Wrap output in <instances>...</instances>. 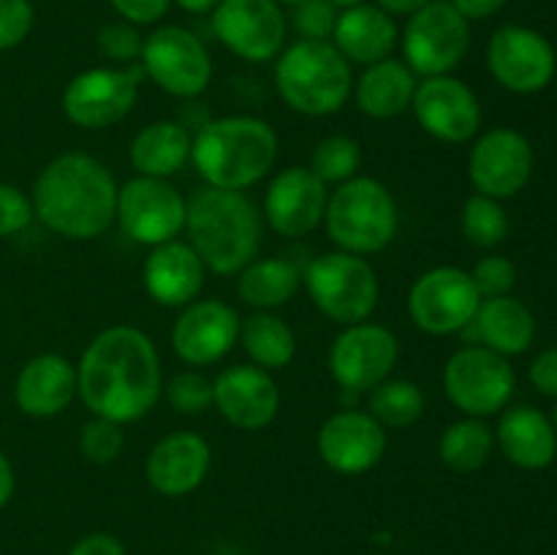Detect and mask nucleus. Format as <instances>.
Listing matches in <instances>:
<instances>
[{
  "label": "nucleus",
  "instance_id": "obj_1",
  "mask_svg": "<svg viewBox=\"0 0 557 555\" xmlns=\"http://www.w3.org/2000/svg\"><path fill=\"white\" fill-rule=\"evenodd\" d=\"M161 359L145 332L112 326L82 354L76 390L96 417L136 422L161 397Z\"/></svg>",
  "mask_w": 557,
  "mask_h": 555
},
{
  "label": "nucleus",
  "instance_id": "obj_2",
  "mask_svg": "<svg viewBox=\"0 0 557 555\" xmlns=\"http://www.w3.org/2000/svg\"><path fill=\"white\" fill-rule=\"evenodd\" d=\"M33 212L60 237L92 239L117 218V185L101 161L65 152L38 174Z\"/></svg>",
  "mask_w": 557,
  "mask_h": 555
},
{
  "label": "nucleus",
  "instance_id": "obj_3",
  "mask_svg": "<svg viewBox=\"0 0 557 555\" xmlns=\"http://www.w3.org/2000/svg\"><path fill=\"white\" fill-rule=\"evenodd\" d=\"M190 248L218 275H234L253 261L261 243V218L243 190L201 188L185 210Z\"/></svg>",
  "mask_w": 557,
  "mask_h": 555
},
{
  "label": "nucleus",
  "instance_id": "obj_4",
  "mask_svg": "<svg viewBox=\"0 0 557 555\" xmlns=\"http://www.w3.org/2000/svg\"><path fill=\"white\" fill-rule=\"evenodd\" d=\"M190 158L210 188L243 190L272 169L277 136L259 118H218L201 125Z\"/></svg>",
  "mask_w": 557,
  "mask_h": 555
},
{
  "label": "nucleus",
  "instance_id": "obj_5",
  "mask_svg": "<svg viewBox=\"0 0 557 555\" xmlns=\"http://www.w3.org/2000/svg\"><path fill=\"white\" fill-rule=\"evenodd\" d=\"M277 92L297 112L321 118L346 103L351 69L330 41H297L283 52L275 69Z\"/></svg>",
  "mask_w": 557,
  "mask_h": 555
},
{
  "label": "nucleus",
  "instance_id": "obj_6",
  "mask_svg": "<svg viewBox=\"0 0 557 555\" xmlns=\"http://www.w3.org/2000/svg\"><path fill=\"white\" fill-rule=\"evenodd\" d=\"M326 232L346 254H375L397 232V207L373 177H351L326 201Z\"/></svg>",
  "mask_w": 557,
  "mask_h": 555
},
{
  "label": "nucleus",
  "instance_id": "obj_7",
  "mask_svg": "<svg viewBox=\"0 0 557 555\" xmlns=\"http://www.w3.org/2000/svg\"><path fill=\"white\" fill-rule=\"evenodd\" d=\"M305 283L315 308L348 326L368 319L379 303V278L373 267L362 256L346 250L319 256L308 267Z\"/></svg>",
  "mask_w": 557,
  "mask_h": 555
},
{
  "label": "nucleus",
  "instance_id": "obj_8",
  "mask_svg": "<svg viewBox=\"0 0 557 555\" xmlns=\"http://www.w3.org/2000/svg\"><path fill=\"white\" fill-rule=\"evenodd\" d=\"M471 47V27L451 0H433L411 14L403 36L408 69L413 74L444 76L466 58Z\"/></svg>",
  "mask_w": 557,
  "mask_h": 555
},
{
  "label": "nucleus",
  "instance_id": "obj_9",
  "mask_svg": "<svg viewBox=\"0 0 557 555\" xmlns=\"http://www.w3.org/2000/svg\"><path fill=\"white\" fill-rule=\"evenodd\" d=\"M444 390L460 411L490 417L509 403L515 370L504 354L487 346H468L446 362Z\"/></svg>",
  "mask_w": 557,
  "mask_h": 555
},
{
  "label": "nucleus",
  "instance_id": "obj_10",
  "mask_svg": "<svg viewBox=\"0 0 557 555\" xmlns=\"http://www.w3.org/2000/svg\"><path fill=\"white\" fill-rule=\"evenodd\" d=\"M141 65L161 90L180 98H194L212 79V60L205 44L177 25L158 27L141 47Z\"/></svg>",
  "mask_w": 557,
  "mask_h": 555
},
{
  "label": "nucleus",
  "instance_id": "obj_11",
  "mask_svg": "<svg viewBox=\"0 0 557 555\" xmlns=\"http://www.w3.org/2000/svg\"><path fill=\"white\" fill-rule=\"evenodd\" d=\"M482 297L471 281V272L457 267H435L424 272L411 288L408 310L419 330L430 335H449L471 324Z\"/></svg>",
  "mask_w": 557,
  "mask_h": 555
},
{
  "label": "nucleus",
  "instance_id": "obj_12",
  "mask_svg": "<svg viewBox=\"0 0 557 555\" xmlns=\"http://www.w3.org/2000/svg\"><path fill=\"white\" fill-rule=\"evenodd\" d=\"M141 69H90L76 74L63 92L65 118L79 128H109L134 109Z\"/></svg>",
  "mask_w": 557,
  "mask_h": 555
},
{
  "label": "nucleus",
  "instance_id": "obj_13",
  "mask_svg": "<svg viewBox=\"0 0 557 555\" xmlns=\"http://www.w3.org/2000/svg\"><path fill=\"white\" fill-rule=\"evenodd\" d=\"M212 33L237 58L264 63L286 38V16L277 0H221L212 9Z\"/></svg>",
  "mask_w": 557,
  "mask_h": 555
},
{
  "label": "nucleus",
  "instance_id": "obj_14",
  "mask_svg": "<svg viewBox=\"0 0 557 555\" xmlns=\"http://www.w3.org/2000/svg\"><path fill=\"white\" fill-rule=\"evenodd\" d=\"M185 210L180 190L161 177H136L117 190L120 226L136 243H172L185 226Z\"/></svg>",
  "mask_w": 557,
  "mask_h": 555
},
{
  "label": "nucleus",
  "instance_id": "obj_15",
  "mask_svg": "<svg viewBox=\"0 0 557 555\" xmlns=\"http://www.w3.org/2000/svg\"><path fill=\"white\" fill-rule=\"evenodd\" d=\"M490 74L511 92H539L553 82L555 49L542 33L522 25H504L493 33L487 47Z\"/></svg>",
  "mask_w": 557,
  "mask_h": 555
},
{
  "label": "nucleus",
  "instance_id": "obj_16",
  "mask_svg": "<svg viewBox=\"0 0 557 555\" xmlns=\"http://www.w3.org/2000/svg\"><path fill=\"white\" fill-rule=\"evenodd\" d=\"M397 362V337L379 324H351L330 351V370L346 392H368Z\"/></svg>",
  "mask_w": 557,
  "mask_h": 555
},
{
  "label": "nucleus",
  "instance_id": "obj_17",
  "mask_svg": "<svg viewBox=\"0 0 557 555\" xmlns=\"http://www.w3.org/2000/svg\"><path fill=\"white\" fill-rule=\"evenodd\" d=\"M533 172L531 141L511 128H495L476 141L471 152V183L490 199L520 194Z\"/></svg>",
  "mask_w": 557,
  "mask_h": 555
},
{
  "label": "nucleus",
  "instance_id": "obj_18",
  "mask_svg": "<svg viewBox=\"0 0 557 555\" xmlns=\"http://www.w3.org/2000/svg\"><path fill=\"white\" fill-rule=\"evenodd\" d=\"M419 125L441 141H468L479 131L482 109L471 87L451 76H428L411 101Z\"/></svg>",
  "mask_w": 557,
  "mask_h": 555
},
{
  "label": "nucleus",
  "instance_id": "obj_19",
  "mask_svg": "<svg viewBox=\"0 0 557 555\" xmlns=\"http://www.w3.org/2000/svg\"><path fill=\"white\" fill-rule=\"evenodd\" d=\"M319 452L332 471L357 477L384 457L386 430L370 414L341 411L321 428Z\"/></svg>",
  "mask_w": 557,
  "mask_h": 555
},
{
  "label": "nucleus",
  "instance_id": "obj_20",
  "mask_svg": "<svg viewBox=\"0 0 557 555\" xmlns=\"http://www.w3.org/2000/svg\"><path fill=\"white\" fill-rule=\"evenodd\" d=\"M212 403L239 430H261L277 417L281 392L275 381L253 365H234L212 384Z\"/></svg>",
  "mask_w": 557,
  "mask_h": 555
},
{
  "label": "nucleus",
  "instance_id": "obj_21",
  "mask_svg": "<svg viewBox=\"0 0 557 555\" xmlns=\"http://www.w3.org/2000/svg\"><path fill=\"white\" fill-rule=\"evenodd\" d=\"M267 221L283 237H305L326 212V188L310 169L292 166L272 180L267 190Z\"/></svg>",
  "mask_w": 557,
  "mask_h": 555
},
{
  "label": "nucleus",
  "instance_id": "obj_22",
  "mask_svg": "<svg viewBox=\"0 0 557 555\" xmlns=\"http://www.w3.org/2000/svg\"><path fill=\"white\" fill-rule=\"evenodd\" d=\"M239 335V319L234 308L221 299H201L185 308L174 324V351L188 365L218 362L232 351Z\"/></svg>",
  "mask_w": 557,
  "mask_h": 555
},
{
  "label": "nucleus",
  "instance_id": "obj_23",
  "mask_svg": "<svg viewBox=\"0 0 557 555\" xmlns=\"http://www.w3.org/2000/svg\"><path fill=\"white\" fill-rule=\"evenodd\" d=\"M210 446L196 433H172L152 446L147 457V479L163 495L190 493L210 471Z\"/></svg>",
  "mask_w": 557,
  "mask_h": 555
},
{
  "label": "nucleus",
  "instance_id": "obj_24",
  "mask_svg": "<svg viewBox=\"0 0 557 555\" xmlns=\"http://www.w3.org/2000/svg\"><path fill=\"white\" fill-rule=\"evenodd\" d=\"M76 392V370L60 354H41L33 357L16 375L14 397L16 406L27 417H54L69 408Z\"/></svg>",
  "mask_w": 557,
  "mask_h": 555
},
{
  "label": "nucleus",
  "instance_id": "obj_25",
  "mask_svg": "<svg viewBox=\"0 0 557 555\" xmlns=\"http://www.w3.org/2000/svg\"><path fill=\"white\" fill-rule=\"evenodd\" d=\"M205 283V264L199 254L185 243L156 245L145 264V286L156 303L177 308L188 305Z\"/></svg>",
  "mask_w": 557,
  "mask_h": 555
},
{
  "label": "nucleus",
  "instance_id": "obj_26",
  "mask_svg": "<svg viewBox=\"0 0 557 555\" xmlns=\"http://www.w3.org/2000/svg\"><path fill=\"white\" fill-rule=\"evenodd\" d=\"M332 38H335V49L346 60L373 65L379 60H386V54L395 49L397 25L384 9L362 3L337 16Z\"/></svg>",
  "mask_w": 557,
  "mask_h": 555
},
{
  "label": "nucleus",
  "instance_id": "obj_27",
  "mask_svg": "<svg viewBox=\"0 0 557 555\" xmlns=\"http://www.w3.org/2000/svg\"><path fill=\"white\" fill-rule=\"evenodd\" d=\"M498 444L515 466L539 471L547 468L557 455V433L539 408L517 406L500 417Z\"/></svg>",
  "mask_w": 557,
  "mask_h": 555
},
{
  "label": "nucleus",
  "instance_id": "obj_28",
  "mask_svg": "<svg viewBox=\"0 0 557 555\" xmlns=\"http://www.w3.org/2000/svg\"><path fill=\"white\" fill-rule=\"evenodd\" d=\"M479 343H484L493 351L504 354H522L531 348L533 335H536V321L533 313L515 297H490L479 305L473 316Z\"/></svg>",
  "mask_w": 557,
  "mask_h": 555
},
{
  "label": "nucleus",
  "instance_id": "obj_29",
  "mask_svg": "<svg viewBox=\"0 0 557 555\" xmlns=\"http://www.w3.org/2000/svg\"><path fill=\"white\" fill-rule=\"evenodd\" d=\"M417 79L403 60H379L357 82V103L370 118H395L413 101Z\"/></svg>",
  "mask_w": 557,
  "mask_h": 555
},
{
  "label": "nucleus",
  "instance_id": "obj_30",
  "mask_svg": "<svg viewBox=\"0 0 557 555\" xmlns=\"http://www.w3.org/2000/svg\"><path fill=\"white\" fill-rule=\"evenodd\" d=\"M190 134L180 123H152L131 141V163L141 177H161L180 172L190 158Z\"/></svg>",
  "mask_w": 557,
  "mask_h": 555
},
{
  "label": "nucleus",
  "instance_id": "obj_31",
  "mask_svg": "<svg viewBox=\"0 0 557 555\" xmlns=\"http://www.w3.org/2000/svg\"><path fill=\"white\" fill-rule=\"evenodd\" d=\"M299 288L297 264L286 259L253 261L239 275V297L253 308H277Z\"/></svg>",
  "mask_w": 557,
  "mask_h": 555
},
{
  "label": "nucleus",
  "instance_id": "obj_32",
  "mask_svg": "<svg viewBox=\"0 0 557 555\" xmlns=\"http://www.w3.org/2000/svg\"><path fill=\"white\" fill-rule=\"evenodd\" d=\"M243 346L261 368H286L297 354V337L277 316L253 313L243 324Z\"/></svg>",
  "mask_w": 557,
  "mask_h": 555
},
{
  "label": "nucleus",
  "instance_id": "obj_33",
  "mask_svg": "<svg viewBox=\"0 0 557 555\" xmlns=\"http://www.w3.org/2000/svg\"><path fill=\"white\" fill-rule=\"evenodd\" d=\"M495 435L490 424L482 419L471 417L462 422L449 424L441 435V460L460 473H473L487 462L490 452H493Z\"/></svg>",
  "mask_w": 557,
  "mask_h": 555
},
{
  "label": "nucleus",
  "instance_id": "obj_34",
  "mask_svg": "<svg viewBox=\"0 0 557 555\" xmlns=\"http://www.w3.org/2000/svg\"><path fill=\"white\" fill-rule=\"evenodd\" d=\"M424 411V395L413 381H381L370 390V414L386 428H406Z\"/></svg>",
  "mask_w": 557,
  "mask_h": 555
},
{
  "label": "nucleus",
  "instance_id": "obj_35",
  "mask_svg": "<svg viewBox=\"0 0 557 555\" xmlns=\"http://www.w3.org/2000/svg\"><path fill=\"white\" fill-rule=\"evenodd\" d=\"M462 232L479 248H493V245L504 243L509 234V218L498 199L476 194L462 207Z\"/></svg>",
  "mask_w": 557,
  "mask_h": 555
},
{
  "label": "nucleus",
  "instance_id": "obj_36",
  "mask_svg": "<svg viewBox=\"0 0 557 555\" xmlns=\"http://www.w3.org/2000/svg\"><path fill=\"white\" fill-rule=\"evenodd\" d=\"M359 163H362V150H359L357 141L348 139V136H326L313 150L310 172L321 183H346L357 174Z\"/></svg>",
  "mask_w": 557,
  "mask_h": 555
},
{
  "label": "nucleus",
  "instance_id": "obj_37",
  "mask_svg": "<svg viewBox=\"0 0 557 555\" xmlns=\"http://www.w3.org/2000/svg\"><path fill=\"white\" fill-rule=\"evenodd\" d=\"M123 430H120V424L112 422V419L96 417L92 422H87L85 428H82L79 449L90 462H112L114 457H120V452H123Z\"/></svg>",
  "mask_w": 557,
  "mask_h": 555
},
{
  "label": "nucleus",
  "instance_id": "obj_38",
  "mask_svg": "<svg viewBox=\"0 0 557 555\" xmlns=\"http://www.w3.org/2000/svg\"><path fill=\"white\" fill-rule=\"evenodd\" d=\"M169 403L180 414H201L212 403V381L194 370L177 373L169 381Z\"/></svg>",
  "mask_w": 557,
  "mask_h": 555
},
{
  "label": "nucleus",
  "instance_id": "obj_39",
  "mask_svg": "<svg viewBox=\"0 0 557 555\" xmlns=\"http://www.w3.org/2000/svg\"><path fill=\"white\" fill-rule=\"evenodd\" d=\"M141 47H145V38L139 36L136 25L125 20L109 22L98 33V52L114 63H134L136 58H141Z\"/></svg>",
  "mask_w": 557,
  "mask_h": 555
},
{
  "label": "nucleus",
  "instance_id": "obj_40",
  "mask_svg": "<svg viewBox=\"0 0 557 555\" xmlns=\"http://www.w3.org/2000/svg\"><path fill=\"white\" fill-rule=\"evenodd\" d=\"M479 297H506L517 283V267L504 256H487L471 272Z\"/></svg>",
  "mask_w": 557,
  "mask_h": 555
},
{
  "label": "nucleus",
  "instance_id": "obj_41",
  "mask_svg": "<svg viewBox=\"0 0 557 555\" xmlns=\"http://www.w3.org/2000/svg\"><path fill=\"white\" fill-rule=\"evenodd\" d=\"M337 16L341 14L330 0H305L294 9V27L308 41H326L335 33Z\"/></svg>",
  "mask_w": 557,
  "mask_h": 555
},
{
  "label": "nucleus",
  "instance_id": "obj_42",
  "mask_svg": "<svg viewBox=\"0 0 557 555\" xmlns=\"http://www.w3.org/2000/svg\"><path fill=\"white\" fill-rule=\"evenodd\" d=\"M33 20L30 0H0V52L20 47L30 36Z\"/></svg>",
  "mask_w": 557,
  "mask_h": 555
},
{
  "label": "nucleus",
  "instance_id": "obj_43",
  "mask_svg": "<svg viewBox=\"0 0 557 555\" xmlns=\"http://www.w3.org/2000/svg\"><path fill=\"white\" fill-rule=\"evenodd\" d=\"M33 215V201L14 185L0 183V237L22 232Z\"/></svg>",
  "mask_w": 557,
  "mask_h": 555
},
{
  "label": "nucleus",
  "instance_id": "obj_44",
  "mask_svg": "<svg viewBox=\"0 0 557 555\" xmlns=\"http://www.w3.org/2000/svg\"><path fill=\"white\" fill-rule=\"evenodd\" d=\"M172 0H112L114 11L131 25H152L169 11Z\"/></svg>",
  "mask_w": 557,
  "mask_h": 555
},
{
  "label": "nucleus",
  "instance_id": "obj_45",
  "mask_svg": "<svg viewBox=\"0 0 557 555\" xmlns=\"http://www.w3.org/2000/svg\"><path fill=\"white\" fill-rule=\"evenodd\" d=\"M531 381L539 392L557 397V348H547L533 359Z\"/></svg>",
  "mask_w": 557,
  "mask_h": 555
},
{
  "label": "nucleus",
  "instance_id": "obj_46",
  "mask_svg": "<svg viewBox=\"0 0 557 555\" xmlns=\"http://www.w3.org/2000/svg\"><path fill=\"white\" fill-rule=\"evenodd\" d=\"M71 555H125V547L109 533H90L74 544Z\"/></svg>",
  "mask_w": 557,
  "mask_h": 555
},
{
  "label": "nucleus",
  "instance_id": "obj_47",
  "mask_svg": "<svg viewBox=\"0 0 557 555\" xmlns=\"http://www.w3.org/2000/svg\"><path fill=\"white\" fill-rule=\"evenodd\" d=\"M451 5H455V9L471 22V20H487V16L498 14V11L506 5V0H451Z\"/></svg>",
  "mask_w": 557,
  "mask_h": 555
},
{
  "label": "nucleus",
  "instance_id": "obj_48",
  "mask_svg": "<svg viewBox=\"0 0 557 555\" xmlns=\"http://www.w3.org/2000/svg\"><path fill=\"white\" fill-rule=\"evenodd\" d=\"M379 9H384L386 14H417L419 9H424L433 0H375Z\"/></svg>",
  "mask_w": 557,
  "mask_h": 555
},
{
  "label": "nucleus",
  "instance_id": "obj_49",
  "mask_svg": "<svg viewBox=\"0 0 557 555\" xmlns=\"http://www.w3.org/2000/svg\"><path fill=\"white\" fill-rule=\"evenodd\" d=\"M14 495V471H11L9 457L0 452V506H5Z\"/></svg>",
  "mask_w": 557,
  "mask_h": 555
},
{
  "label": "nucleus",
  "instance_id": "obj_50",
  "mask_svg": "<svg viewBox=\"0 0 557 555\" xmlns=\"http://www.w3.org/2000/svg\"><path fill=\"white\" fill-rule=\"evenodd\" d=\"M174 3L188 11V14H210L221 0H174Z\"/></svg>",
  "mask_w": 557,
  "mask_h": 555
},
{
  "label": "nucleus",
  "instance_id": "obj_51",
  "mask_svg": "<svg viewBox=\"0 0 557 555\" xmlns=\"http://www.w3.org/2000/svg\"><path fill=\"white\" fill-rule=\"evenodd\" d=\"M330 3L335 5V9H343V11H346V9H354V5H362L364 0H330Z\"/></svg>",
  "mask_w": 557,
  "mask_h": 555
},
{
  "label": "nucleus",
  "instance_id": "obj_52",
  "mask_svg": "<svg viewBox=\"0 0 557 555\" xmlns=\"http://www.w3.org/2000/svg\"><path fill=\"white\" fill-rule=\"evenodd\" d=\"M277 3H288V5H299V3H305V0H277Z\"/></svg>",
  "mask_w": 557,
  "mask_h": 555
},
{
  "label": "nucleus",
  "instance_id": "obj_53",
  "mask_svg": "<svg viewBox=\"0 0 557 555\" xmlns=\"http://www.w3.org/2000/svg\"><path fill=\"white\" fill-rule=\"evenodd\" d=\"M553 428H555V433H557V406H555V411H553Z\"/></svg>",
  "mask_w": 557,
  "mask_h": 555
}]
</instances>
